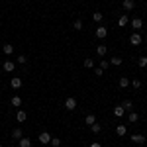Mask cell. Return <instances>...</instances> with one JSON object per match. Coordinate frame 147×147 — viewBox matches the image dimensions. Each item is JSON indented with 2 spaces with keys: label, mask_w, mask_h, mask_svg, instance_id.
Returning <instances> with one entry per match:
<instances>
[{
  "label": "cell",
  "mask_w": 147,
  "mask_h": 147,
  "mask_svg": "<svg viewBox=\"0 0 147 147\" xmlns=\"http://www.w3.org/2000/svg\"><path fill=\"white\" fill-rule=\"evenodd\" d=\"M90 131H92V134H100V131H102V125L98 124V122H94V124L90 125Z\"/></svg>",
  "instance_id": "7402d4cb"
},
{
  "label": "cell",
  "mask_w": 147,
  "mask_h": 147,
  "mask_svg": "<svg viewBox=\"0 0 147 147\" xmlns=\"http://www.w3.org/2000/svg\"><path fill=\"white\" fill-rule=\"evenodd\" d=\"M108 67H110V61H106V59H102V61H100V69H102V71H106Z\"/></svg>",
  "instance_id": "f546056e"
},
{
  "label": "cell",
  "mask_w": 147,
  "mask_h": 147,
  "mask_svg": "<svg viewBox=\"0 0 147 147\" xmlns=\"http://www.w3.org/2000/svg\"><path fill=\"white\" fill-rule=\"evenodd\" d=\"M129 139H131L136 145H143V143L147 141V137H145V136H141V134H134V136L129 137Z\"/></svg>",
  "instance_id": "7a4b0ae2"
},
{
  "label": "cell",
  "mask_w": 147,
  "mask_h": 147,
  "mask_svg": "<svg viewBox=\"0 0 147 147\" xmlns=\"http://www.w3.org/2000/svg\"><path fill=\"white\" fill-rule=\"evenodd\" d=\"M137 65H139L141 69L147 67V57H139V59H137Z\"/></svg>",
  "instance_id": "4316f807"
},
{
  "label": "cell",
  "mask_w": 147,
  "mask_h": 147,
  "mask_svg": "<svg viewBox=\"0 0 147 147\" xmlns=\"http://www.w3.org/2000/svg\"><path fill=\"white\" fill-rule=\"evenodd\" d=\"M122 6H124L125 12H131L134 8H136V0H124V2H122Z\"/></svg>",
  "instance_id": "5b68a950"
},
{
  "label": "cell",
  "mask_w": 147,
  "mask_h": 147,
  "mask_svg": "<svg viewBox=\"0 0 147 147\" xmlns=\"http://www.w3.org/2000/svg\"><path fill=\"white\" fill-rule=\"evenodd\" d=\"M96 53H98V57H104L106 53H108V47L106 45H98L96 47Z\"/></svg>",
  "instance_id": "44dd1931"
},
{
  "label": "cell",
  "mask_w": 147,
  "mask_h": 147,
  "mask_svg": "<svg viewBox=\"0 0 147 147\" xmlns=\"http://www.w3.org/2000/svg\"><path fill=\"white\" fill-rule=\"evenodd\" d=\"M2 69H4L6 73H12V71L16 69V63H14V61H4V65H2Z\"/></svg>",
  "instance_id": "ba28073f"
},
{
  "label": "cell",
  "mask_w": 147,
  "mask_h": 147,
  "mask_svg": "<svg viewBox=\"0 0 147 147\" xmlns=\"http://www.w3.org/2000/svg\"><path fill=\"white\" fill-rule=\"evenodd\" d=\"M20 147H32V139L30 137H22L20 139Z\"/></svg>",
  "instance_id": "603a6c76"
},
{
  "label": "cell",
  "mask_w": 147,
  "mask_h": 147,
  "mask_svg": "<svg viewBox=\"0 0 147 147\" xmlns=\"http://www.w3.org/2000/svg\"><path fill=\"white\" fill-rule=\"evenodd\" d=\"M0 147H2V145H0Z\"/></svg>",
  "instance_id": "d590c367"
},
{
  "label": "cell",
  "mask_w": 147,
  "mask_h": 147,
  "mask_svg": "<svg viewBox=\"0 0 147 147\" xmlns=\"http://www.w3.org/2000/svg\"><path fill=\"white\" fill-rule=\"evenodd\" d=\"M90 147H102V145H100V143H96V141H92V143H90Z\"/></svg>",
  "instance_id": "836d02e7"
},
{
  "label": "cell",
  "mask_w": 147,
  "mask_h": 147,
  "mask_svg": "<svg viewBox=\"0 0 147 147\" xmlns=\"http://www.w3.org/2000/svg\"><path fill=\"white\" fill-rule=\"evenodd\" d=\"M75 108H77V98H75V96H69L67 100H65V110L73 112Z\"/></svg>",
  "instance_id": "6da1fadb"
},
{
  "label": "cell",
  "mask_w": 147,
  "mask_h": 147,
  "mask_svg": "<svg viewBox=\"0 0 147 147\" xmlns=\"http://www.w3.org/2000/svg\"><path fill=\"white\" fill-rule=\"evenodd\" d=\"M122 106H124V110H125V112H131V110H134V102H131V100H125L124 104H122Z\"/></svg>",
  "instance_id": "cb8c5ba5"
},
{
  "label": "cell",
  "mask_w": 147,
  "mask_h": 147,
  "mask_svg": "<svg viewBox=\"0 0 147 147\" xmlns=\"http://www.w3.org/2000/svg\"><path fill=\"white\" fill-rule=\"evenodd\" d=\"M49 143H51L53 147H61V139H59V137H51V141H49Z\"/></svg>",
  "instance_id": "83f0119b"
},
{
  "label": "cell",
  "mask_w": 147,
  "mask_h": 147,
  "mask_svg": "<svg viewBox=\"0 0 147 147\" xmlns=\"http://www.w3.org/2000/svg\"><path fill=\"white\" fill-rule=\"evenodd\" d=\"M94 122H96V116H94V114H86V118H84V124L90 127V125L94 124Z\"/></svg>",
  "instance_id": "7c38bea8"
},
{
  "label": "cell",
  "mask_w": 147,
  "mask_h": 147,
  "mask_svg": "<svg viewBox=\"0 0 147 147\" xmlns=\"http://www.w3.org/2000/svg\"><path fill=\"white\" fill-rule=\"evenodd\" d=\"M12 137H14V139H18V141H20V139H22V137H24V131H22V129H20V127H16V129H14V131H12Z\"/></svg>",
  "instance_id": "e0dca14e"
},
{
  "label": "cell",
  "mask_w": 147,
  "mask_h": 147,
  "mask_svg": "<svg viewBox=\"0 0 147 147\" xmlns=\"http://www.w3.org/2000/svg\"><path fill=\"white\" fill-rule=\"evenodd\" d=\"M131 86H134V88H141V80L134 79V80H131Z\"/></svg>",
  "instance_id": "1f68e13d"
},
{
  "label": "cell",
  "mask_w": 147,
  "mask_h": 147,
  "mask_svg": "<svg viewBox=\"0 0 147 147\" xmlns=\"http://www.w3.org/2000/svg\"><path fill=\"white\" fill-rule=\"evenodd\" d=\"M84 67H86V69H94V59L86 57V59H84Z\"/></svg>",
  "instance_id": "484cf974"
},
{
  "label": "cell",
  "mask_w": 147,
  "mask_h": 147,
  "mask_svg": "<svg viewBox=\"0 0 147 147\" xmlns=\"http://www.w3.org/2000/svg\"><path fill=\"white\" fill-rule=\"evenodd\" d=\"M2 51H4V55H12L14 53V45L12 43H4L2 45Z\"/></svg>",
  "instance_id": "9c48e42d"
},
{
  "label": "cell",
  "mask_w": 147,
  "mask_h": 147,
  "mask_svg": "<svg viewBox=\"0 0 147 147\" xmlns=\"http://www.w3.org/2000/svg\"><path fill=\"white\" fill-rule=\"evenodd\" d=\"M116 134H118V136H120V137H124L125 134H127V127H125L124 124H120V125H118V127H116Z\"/></svg>",
  "instance_id": "4fadbf2b"
},
{
  "label": "cell",
  "mask_w": 147,
  "mask_h": 147,
  "mask_svg": "<svg viewBox=\"0 0 147 147\" xmlns=\"http://www.w3.org/2000/svg\"><path fill=\"white\" fill-rule=\"evenodd\" d=\"M102 20H104V14H102V12H94V14H92V22L102 24Z\"/></svg>",
  "instance_id": "8fae6325"
},
{
  "label": "cell",
  "mask_w": 147,
  "mask_h": 147,
  "mask_svg": "<svg viewBox=\"0 0 147 147\" xmlns=\"http://www.w3.org/2000/svg\"><path fill=\"white\" fill-rule=\"evenodd\" d=\"M73 28H75L77 32H80V30H82V22H80V20H75V22H73Z\"/></svg>",
  "instance_id": "f1b7e54d"
},
{
  "label": "cell",
  "mask_w": 147,
  "mask_h": 147,
  "mask_svg": "<svg viewBox=\"0 0 147 147\" xmlns=\"http://www.w3.org/2000/svg\"><path fill=\"white\" fill-rule=\"evenodd\" d=\"M127 24H129V18H127V14L120 16V20H118V26H120V28H124V26H127Z\"/></svg>",
  "instance_id": "5bb4252c"
},
{
  "label": "cell",
  "mask_w": 147,
  "mask_h": 147,
  "mask_svg": "<svg viewBox=\"0 0 147 147\" xmlns=\"http://www.w3.org/2000/svg\"><path fill=\"white\" fill-rule=\"evenodd\" d=\"M106 35H108V28H106V26H98V28H96V37H98V39H104Z\"/></svg>",
  "instance_id": "3957f363"
},
{
  "label": "cell",
  "mask_w": 147,
  "mask_h": 147,
  "mask_svg": "<svg viewBox=\"0 0 147 147\" xmlns=\"http://www.w3.org/2000/svg\"><path fill=\"white\" fill-rule=\"evenodd\" d=\"M94 75H96V77H102V75H104V71H102L100 67H96V69H94Z\"/></svg>",
  "instance_id": "d6a6232c"
},
{
  "label": "cell",
  "mask_w": 147,
  "mask_h": 147,
  "mask_svg": "<svg viewBox=\"0 0 147 147\" xmlns=\"http://www.w3.org/2000/svg\"><path fill=\"white\" fill-rule=\"evenodd\" d=\"M137 120H139V114L129 112V116H127V122H129V124H137Z\"/></svg>",
  "instance_id": "2e32d148"
},
{
  "label": "cell",
  "mask_w": 147,
  "mask_h": 147,
  "mask_svg": "<svg viewBox=\"0 0 147 147\" xmlns=\"http://www.w3.org/2000/svg\"><path fill=\"white\" fill-rule=\"evenodd\" d=\"M129 43H131V45H141V35L137 34V32H136V34H131V35H129Z\"/></svg>",
  "instance_id": "8992f818"
},
{
  "label": "cell",
  "mask_w": 147,
  "mask_h": 147,
  "mask_svg": "<svg viewBox=\"0 0 147 147\" xmlns=\"http://www.w3.org/2000/svg\"><path fill=\"white\" fill-rule=\"evenodd\" d=\"M16 61H18L20 65H26V63H28V57H26V55H18V59H16Z\"/></svg>",
  "instance_id": "4dcf8cb0"
},
{
  "label": "cell",
  "mask_w": 147,
  "mask_h": 147,
  "mask_svg": "<svg viewBox=\"0 0 147 147\" xmlns=\"http://www.w3.org/2000/svg\"><path fill=\"white\" fill-rule=\"evenodd\" d=\"M26 118H28V114L24 112V110H18V112H16V120H18V122H26Z\"/></svg>",
  "instance_id": "d6986e66"
},
{
  "label": "cell",
  "mask_w": 147,
  "mask_h": 147,
  "mask_svg": "<svg viewBox=\"0 0 147 147\" xmlns=\"http://www.w3.org/2000/svg\"><path fill=\"white\" fill-rule=\"evenodd\" d=\"M122 63H124L122 57H112V59H110V65H114V67H120Z\"/></svg>",
  "instance_id": "ffe728a7"
},
{
  "label": "cell",
  "mask_w": 147,
  "mask_h": 147,
  "mask_svg": "<svg viewBox=\"0 0 147 147\" xmlns=\"http://www.w3.org/2000/svg\"><path fill=\"white\" fill-rule=\"evenodd\" d=\"M118 84H120V88H127L129 86V79L127 77H122V79L118 80Z\"/></svg>",
  "instance_id": "ac0fdd59"
},
{
  "label": "cell",
  "mask_w": 147,
  "mask_h": 147,
  "mask_svg": "<svg viewBox=\"0 0 147 147\" xmlns=\"http://www.w3.org/2000/svg\"><path fill=\"white\" fill-rule=\"evenodd\" d=\"M10 104H12V106H16V108H18V106H22V98H20V96H12Z\"/></svg>",
  "instance_id": "d4e9b609"
},
{
  "label": "cell",
  "mask_w": 147,
  "mask_h": 147,
  "mask_svg": "<svg viewBox=\"0 0 147 147\" xmlns=\"http://www.w3.org/2000/svg\"><path fill=\"white\" fill-rule=\"evenodd\" d=\"M124 114H125L124 106H116V108H114V116H116V118H122Z\"/></svg>",
  "instance_id": "9a60e30c"
},
{
  "label": "cell",
  "mask_w": 147,
  "mask_h": 147,
  "mask_svg": "<svg viewBox=\"0 0 147 147\" xmlns=\"http://www.w3.org/2000/svg\"><path fill=\"white\" fill-rule=\"evenodd\" d=\"M37 139H39V143H43V145H47V143L51 141V134H47V131H41V134L37 136Z\"/></svg>",
  "instance_id": "277c9868"
},
{
  "label": "cell",
  "mask_w": 147,
  "mask_h": 147,
  "mask_svg": "<svg viewBox=\"0 0 147 147\" xmlns=\"http://www.w3.org/2000/svg\"><path fill=\"white\" fill-rule=\"evenodd\" d=\"M131 28H134V30H141V28H143V20H141V18H134V20H131Z\"/></svg>",
  "instance_id": "52a82bcc"
},
{
  "label": "cell",
  "mask_w": 147,
  "mask_h": 147,
  "mask_svg": "<svg viewBox=\"0 0 147 147\" xmlns=\"http://www.w3.org/2000/svg\"><path fill=\"white\" fill-rule=\"evenodd\" d=\"M10 86L12 88H20V86H22V79H20V77H14V79L10 80Z\"/></svg>",
  "instance_id": "30bf717a"
},
{
  "label": "cell",
  "mask_w": 147,
  "mask_h": 147,
  "mask_svg": "<svg viewBox=\"0 0 147 147\" xmlns=\"http://www.w3.org/2000/svg\"><path fill=\"white\" fill-rule=\"evenodd\" d=\"M145 41H147V35H145Z\"/></svg>",
  "instance_id": "e575fe53"
}]
</instances>
